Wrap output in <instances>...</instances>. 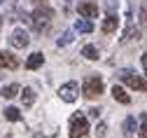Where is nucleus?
I'll use <instances>...</instances> for the list:
<instances>
[{
    "instance_id": "1",
    "label": "nucleus",
    "mask_w": 147,
    "mask_h": 138,
    "mask_svg": "<svg viewBox=\"0 0 147 138\" xmlns=\"http://www.w3.org/2000/svg\"><path fill=\"white\" fill-rule=\"evenodd\" d=\"M51 19H54V10H51V7H47V5H40L38 10L33 12L30 21H33L35 31H45V28L49 26V21H51Z\"/></svg>"
},
{
    "instance_id": "2",
    "label": "nucleus",
    "mask_w": 147,
    "mask_h": 138,
    "mask_svg": "<svg viewBox=\"0 0 147 138\" xmlns=\"http://www.w3.org/2000/svg\"><path fill=\"white\" fill-rule=\"evenodd\" d=\"M86 131H89V120L82 112L72 115L70 117V138H82V136H86Z\"/></svg>"
},
{
    "instance_id": "3",
    "label": "nucleus",
    "mask_w": 147,
    "mask_h": 138,
    "mask_svg": "<svg viewBox=\"0 0 147 138\" xmlns=\"http://www.w3.org/2000/svg\"><path fill=\"white\" fill-rule=\"evenodd\" d=\"M119 77L131 87V89H138V91H147V80L140 75H136L133 70H119Z\"/></svg>"
},
{
    "instance_id": "4",
    "label": "nucleus",
    "mask_w": 147,
    "mask_h": 138,
    "mask_svg": "<svg viewBox=\"0 0 147 138\" xmlns=\"http://www.w3.org/2000/svg\"><path fill=\"white\" fill-rule=\"evenodd\" d=\"M103 89H105V84H103L100 77H86L84 84H82V91H84L86 98H96V96H100Z\"/></svg>"
},
{
    "instance_id": "5",
    "label": "nucleus",
    "mask_w": 147,
    "mask_h": 138,
    "mask_svg": "<svg viewBox=\"0 0 147 138\" xmlns=\"http://www.w3.org/2000/svg\"><path fill=\"white\" fill-rule=\"evenodd\" d=\"M59 96H61V101H65V103H75L77 96H80V84L77 82H65L59 89Z\"/></svg>"
},
{
    "instance_id": "6",
    "label": "nucleus",
    "mask_w": 147,
    "mask_h": 138,
    "mask_svg": "<svg viewBox=\"0 0 147 138\" xmlns=\"http://www.w3.org/2000/svg\"><path fill=\"white\" fill-rule=\"evenodd\" d=\"M28 42H30V37H28V33H26L24 28H14V31H12V35H9V45H12V47L24 49V47H28Z\"/></svg>"
},
{
    "instance_id": "7",
    "label": "nucleus",
    "mask_w": 147,
    "mask_h": 138,
    "mask_svg": "<svg viewBox=\"0 0 147 138\" xmlns=\"http://www.w3.org/2000/svg\"><path fill=\"white\" fill-rule=\"evenodd\" d=\"M80 14L84 16V19H96L98 16V5L96 3H80Z\"/></svg>"
},
{
    "instance_id": "8",
    "label": "nucleus",
    "mask_w": 147,
    "mask_h": 138,
    "mask_svg": "<svg viewBox=\"0 0 147 138\" xmlns=\"http://www.w3.org/2000/svg\"><path fill=\"white\" fill-rule=\"evenodd\" d=\"M138 37H140V31L136 28V24H128V26H126V31H124V35L119 37V42H121V45H126V42H131V40H138Z\"/></svg>"
},
{
    "instance_id": "9",
    "label": "nucleus",
    "mask_w": 147,
    "mask_h": 138,
    "mask_svg": "<svg viewBox=\"0 0 147 138\" xmlns=\"http://www.w3.org/2000/svg\"><path fill=\"white\" fill-rule=\"evenodd\" d=\"M0 68H19V61L9 52H0Z\"/></svg>"
},
{
    "instance_id": "10",
    "label": "nucleus",
    "mask_w": 147,
    "mask_h": 138,
    "mask_svg": "<svg viewBox=\"0 0 147 138\" xmlns=\"http://www.w3.org/2000/svg\"><path fill=\"white\" fill-rule=\"evenodd\" d=\"M117 24H119V19L115 14H107L103 19V33H115L117 31Z\"/></svg>"
},
{
    "instance_id": "11",
    "label": "nucleus",
    "mask_w": 147,
    "mask_h": 138,
    "mask_svg": "<svg viewBox=\"0 0 147 138\" xmlns=\"http://www.w3.org/2000/svg\"><path fill=\"white\" fill-rule=\"evenodd\" d=\"M42 63H45V56H42L40 52H35V54H30V56H28L26 68H28V70H35V68H40Z\"/></svg>"
},
{
    "instance_id": "12",
    "label": "nucleus",
    "mask_w": 147,
    "mask_h": 138,
    "mask_svg": "<svg viewBox=\"0 0 147 138\" xmlns=\"http://www.w3.org/2000/svg\"><path fill=\"white\" fill-rule=\"evenodd\" d=\"M112 96H115V101H119L121 105H128V103H131V96H128L121 87H117V84L112 87Z\"/></svg>"
},
{
    "instance_id": "13",
    "label": "nucleus",
    "mask_w": 147,
    "mask_h": 138,
    "mask_svg": "<svg viewBox=\"0 0 147 138\" xmlns=\"http://www.w3.org/2000/svg\"><path fill=\"white\" fill-rule=\"evenodd\" d=\"M124 136L126 138H133L136 136V117H126V120H124Z\"/></svg>"
},
{
    "instance_id": "14",
    "label": "nucleus",
    "mask_w": 147,
    "mask_h": 138,
    "mask_svg": "<svg viewBox=\"0 0 147 138\" xmlns=\"http://www.w3.org/2000/svg\"><path fill=\"white\" fill-rule=\"evenodd\" d=\"M75 31L77 33H91L94 31V24H91L89 19H77L75 21Z\"/></svg>"
},
{
    "instance_id": "15",
    "label": "nucleus",
    "mask_w": 147,
    "mask_h": 138,
    "mask_svg": "<svg viewBox=\"0 0 147 138\" xmlns=\"http://www.w3.org/2000/svg\"><path fill=\"white\" fill-rule=\"evenodd\" d=\"M21 101H24V105H33V103H35V89L26 87V89L21 91Z\"/></svg>"
},
{
    "instance_id": "16",
    "label": "nucleus",
    "mask_w": 147,
    "mask_h": 138,
    "mask_svg": "<svg viewBox=\"0 0 147 138\" xmlns=\"http://www.w3.org/2000/svg\"><path fill=\"white\" fill-rule=\"evenodd\" d=\"M72 40H75V31H63V35L56 40V45H59V47H65V45H70Z\"/></svg>"
},
{
    "instance_id": "17",
    "label": "nucleus",
    "mask_w": 147,
    "mask_h": 138,
    "mask_svg": "<svg viewBox=\"0 0 147 138\" xmlns=\"http://www.w3.org/2000/svg\"><path fill=\"white\" fill-rule=\"evenodd\" d=\"M82 56H84V58H89V61H96V58H98V47L86 45V47L82 49Z\"/></svg>"
},
{
    "instance_id": "18",
    "label": "nucleus",
    "mask_w": 147,
    "mask_h": 138,
    "mask_svg": "<svg viewBox=\"0 0 147 138\" xmlns=\"http://www.w3.org/2000/svg\"><path fill=\"white\" fill-rule=\"evenodd\" d=\"M5 117H7L9 122H19V120H21V112L16 110V108H12V105H9V108H5Z\"/></svg>"
},
{
    "instance_id": "19",
    "label": "nucleus",
    "mask_w": 147,
    "mask_h": 138,
    "mask_svg": "<svg viewBox=\"0 0 147 138\" xmlns=\"http://www.w3.org/2000/svg\"><path fill=\"white\" fill-rule=\"evenodd\" d=\"M0 94H3L5 98H14L16 94H19V84H7L3 91H0Z\"/></svg>"
},
{
    "instance_id": "20",
    "label": "nucleus",
    "mask_w": 147,
    "mask_h": 138,
    "mask_svg": "<svg viewBox=\"0 0 147 138\" xmlns=\"http://www.w3.org/2000/svg\"><path fill=\"white\" fill-rule=\"evenodd\" d=\"M140 138H147V112L140 115Z\"/></svg>"
},
{
    "instance_id": "21",
    "label": "nucleus",
    "mask_w": 147,
    "mask_h": 138,
    "mask_svg": "<svg viewBox=\"0 0 147 138\" xmlns=\"http://www.w3.org/2000/svg\"><path fill=\"white\" fill-rule=\"evenodd\" d=\"M105 136H107V124L100 122V124L96 126V138H105Z\"/></svg>"
},
{
    "instance_id": "22",
    "label": "nucleus",
    "mask_w": 147,
    "mask_h": 138,
    "mask_svg": "<svg viewBox=\"0 0 147 138\" xmlns=\"http://www.w3.org/2000/svg\"><path fill=\"white\" fill-rule=\"evenodd\" d=\"M105 7L110 10V14H112V12L119 7V0H105Z\"/></svg>"
},
{
    "instance_id": "23",
    "label": "nucleus",
    "mask_w": 147,
    "mask_h": 138,
    "mask_svg": "<svg viewBox=\"0 0 147 138\" xmlns=\"http://www.w3.org/2000/svg\"><path fill=\"white\" fill-rule=\"evenodd\" d=\"M140 19H142V21H145V24H147V5H145V7H142V10H140Z\"/></svg>"
},
{
    "instance_id": "24",
    "label": "nucleus",
    "mask_w": 147,
    "mask_h": 138,
    "mask_svg": "<svg viewBox=\"0 0 147 138\" xmlns=\"http://www.w3.org/2000/svg\"><path fill=\"white\" fill-rule=\"evenodd\" d=\"M98 112H100L98 108H91V110H89V115H91V117H94V120H98Z\"/></svg>"
},
{
    "instance_id": "25",
    "label": "nucleus",
    "mask_w": 147,
    "mask_h": 138,
    "mask_svg": "<svg viewBox=\"0 0 147 138\" xmlns=\"http://www.w3.org/2000/svg\"><path fill=\"white\" fill-rule=\"evenodd\" d=\"M142 68H145V73H147V54H142Z\"/></svg>"
},
{
    "instance_id": "26",
    "label": "nucleus",
    "mask_w": 147,
    "mask_h": 138,
    "mask_svg": "<svg viewBox=\"0 0 147 138\" xmlns=\"http://www.w3.org/2000/svg\"><path fill=\"white\" fill-rule=\"evenodd\" d=\"M0 26H3V16H0Z\"/></svg>"
},
{
    "instance_id": "27",
    "label": "nucleus",
    "mask_w": 147,
    "mask_h": 138,
    "mask_svg": "<svg viewBox=\"0 0 147 138\" xmlns=\"http://www.w3.org/2000/svg\"><path fill=\"white\" fill-rule=\"evenodd\" d=\"M35 138H45V136H35Z\"/></svg>"
}]
</instances>
